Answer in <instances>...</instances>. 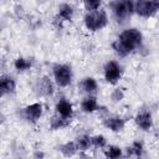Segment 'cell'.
<instances>
[{
    "mask_svg": "<svg viewBox=\"0 0 159 159\" xmlns=\"http://www.w3.org/2000/svg\"><path fill=\"white\" fill-rule=\"evenodd\" d=\"M78 159H93V157L87 152V153H80L78 154Z\"/></svg>",
    "mask_w": 159,
    "mask_h": 159,
    "instance_id": "28",
    "label": "cell"
},
{
    "mask_svg": "<svg viewBox=\"0 0 159 159\" xmlns=\"http://www.w3.org/2000/svg\"><path fill=\"white\" fill-rule=\"evenodd\" d=\"M103 2L101 0H84L82 1V7L84 12H91V11H97L102 9Z\"/></svg>",
    "mask_w": 159,
    "mask_h": 159,
    "instance_id": "23",
    "label": "cell"
},
{
    "mask_svg": "<svg viewBox=\"0 0 159 159\" xmlns=\"http://www.w3.org/2000/svg\"><path fill=\"white\" fill-rule=\"evenodd\" d=\"M75 12H76V9L71 2H60L56 7L55 17L62 24L71 22L75 17Z\"/></svg>",
    "mask_w": 159,
    "mask_h": 159,
    "instance_id": "13",
    "label": "cell"
},
{
    "mask_svg": "<svg viewBox=\"0 0 159 159\" xmlns=\"http://www.w3.org/2000/svg\"><path fill=\"white\" fill-rule=\"evenodd\" d=\"M51 73H52V80L58 88H68L73 82L75 73L70 63H62V62L53 63L51 67Z\"/></svg>",
    "mask_w": 159,
    "mask_h": 159,
    "instance_id": "4",
    "label": "cell"
},
{
    "mask_svg": "<svg viewBox=\"0 0 159 159\" xmlns=\"http://www.w3.org/2000/svg\"><path fill=\"white\" fill-rule=\"evenodd\" d=\"M83 27L88 32H98L106 29L109 24V15L106 9H99L97 11L84 12L82 16Z\"/></svg>",
    "mask_w": 159,
    "mask_h": 159,
    "instance_id": "3",
    "label": "cell"
},
{
    "mask_svg": "<svg viewBox=\"0 0 159 159\" xmlns=\"http://www.w3.org/2000/svg\"><path fill=\"white\" fill-rule=\"evenodd\" d=\"M97 96H84L80 102V109L84 114H93L99 108Z\"/></svg>",
    "mask_w": 159,
    "mask_h": 159,
    "instance_id": "16",
    "label": "cell"
},
{
    "mask_svg": "<svg viewBox=\"0 0 159 159\" xmlns=\"http://www.w3.org/2000/svg\"><path fill=\"white\" fill-rule=\"evenodd\" d=\"M102 72H103V80L108 84L117 86L119 83V81L122 80V77H123L124 70H123V66L118 61H116V60H108L103 65Z\"/></svg>",
    "mask_w": 159,
    "mask_h": 159,
    "instance_id": "6",
    "label": "cell"
},
{
    "mask_svg": "<svg viewBox=\"0 0 159 159\" xmlns=\"http://www.w3.org/2000/svg\"><path fill=\"white\" fill-rule=\"evenodd\" d=\"M34 159H45V153L42 150H35L32 154Z\"/></svg>",
    "mask_w": 159,
    "mask_h": 159,
    "instance_id": "27",
    "label": "cell"
},
{
    "mask_svg": "<svg viewBox=\"0 0 159 159\" xmlns=\"http://www.w3.org/2000/svg\"><path fill=\"white\" fill-rule=\"evenodd\" d=\"M107 5L111 10L112 19L120 26L125 25L134 14V1L132 0H116L109 1Z\"/></svg>",
    "mask_w": 159,
    "mask_h": 159,
    "instance_id": "2",
    "label": "cell"
},
{
    "mask_svg": "<svg viewBox=\"0 0 159 159\" xmlns=\"http://www.w3.org/2000/svg\"><path fill=\"white\" fill-rule=\"evenodd\" d=\"M142 45H144L143 32L137 27H125L118 34L117 39L112 41L111 47L118 57L124 58L137 52Z\"/></svg>",
    "mask_w": 159,
    "mask_h": 159,
    "instance_id": "1",
    "label": "cell"
},
{
    "mask_svg": "<svg viewBox=\"0 0 159 159\" xmlns=\"http://www.w3.org/2000/svg\"><path fill=\"white\" fill-rule=\"evenodd\" d=\"M73 140H75L80 153H87L92 148V135H89L88 133L82 132V133L76 134Z\"/></svg>",
    "mask_w": 159,
    "mask_h": 159,
    "instance_id": "18",
    "label": "cell"
},
{
    "mask_svg": "<svg viewBox=\"0 0 159 159\" xmlns=\"http://www.w3.org/2000/svg\"><path fill=\"white\" fill-rule=\"evenodd\" d=\"M107 147H108V140H107L106 135H103V134L92 135V148L98 149V150H103Z\"/></svg>",
    "mask_w": 159,
    "mask_h": 159,
    "instance_id": "22",
    "label": "cell"
},
{
    "mask_svg": "<svg viewBox=\"0 0 159 159\" xmlns=\"http://www.w3.org/2000/svg\"><path fill=\"white\" fill-rule=\"evenodd\" d=\"M133 120H134L135 127L140 132H149L153 129L154 119H153V114L149 109H139L135 113Z\"/></svg>",
    "mask_w": 159,
    "mask_h": 159,
    "instance_id": "9",
    "label": "cell"
},
{
    "mask_svg": "<svg viewBox=\"0 0 159 159\" xmlns=\"http://www.w3.org/2000/svg\"><path fill=\"white\" fill-rule=\"evenodd\" d=\"M104 159H124V150L119 145L108 144L106 149H103Z\"/></svg>",
    "mask_w": 159,
    "mask_h": 159,
    "instance_id": "21",
    "label": "cell"
},
{
    "mask_svg": "<svg viewBox=\"0 0 159 159\" xmlns=\"http://www.w3.org/2000/svg\"><path fill=\"white\" fill-rule=\"evenodd\" d=\"M98 88V81L93 76H86L78 82V91L84 96H96Z\"/></svg>",
    "mask_w": 159,
    "mask_h": 159,
    "instance_id": "14",
    "label": "cell"
},
{
    "mask_svg": "<svg viewBox=\"0 0 159 159\" xmlns=\"http://www.w3.org/2000/svg\"><path fill=\"white\" fill-rule=\"evenodd\" d=\"M127 120L128 119L120 114H111L107 119L102 122V124L106 129H108L112 133H122L125 129Z\"/></svg>",
    "mask_w": 159,
    "mask_h": 159,
    "instance_id": "10",
    "label": "cell"
},
{
    "mask_svg": "<svg viewBox=\"0 0 159 159\" xmlns=\"http://www.w3.org/2000/svg\"><path fill=\"white\" fill-rule=\"evenodd\" d=\"M96 114H97V118H98L101 122H103L104 119H107V118L111 116V112H109V108H108L107 106H99V108H98V111L96 112Z\"/></svg>",
    "mask_w": 159,
    "mask_h": 159,
    "instance_id": "25",
    "label": "cell"
},
{
    "mask_svg": "<svg viewBox=\"0 0 159 159\" xmlns=\"http://www.w3.org/2000/svg\"><path fill=\"white\" fill-rule=\"evenodd\" d=\"M12 10H14V15H15L17 19H24V17L26 16L25 7H24L21 4H16V5H14Z\"/></svg>",
    "mask_w": 159,
    "mask_h": 159,
    "instance_id": "26",
    "label": "cell"
},
{
    "mask_svg": "<svg viewBox=\"0 0 159 159\" xmlns=\"http://www.w3.org/2000/svg\"><path fill=\"white\" fill-rule=\"evenodd\" d=\"M57 150L60 152V154L63 157V158H73L76 157L77 154H80L78 152V148L75 143V140H67L65 143H61L58 147H57Z\"/></svg>",
    "mask_w": 159,
    "mask_h": 159,
    "instance_id": "20",
    "label": "cell"
},
{
    "mask_svg": "<svg viewBox=\"0 0 159 159\" xmlns=\"http://www.w3.org/2000/svg\"><path fill=\"white\" fill-rule=\"evenodd\" d=\"M71 122L72 120L66 119V118H63V117H61L53 112V114L48 119V128H50V130H53V132L62 130V129L68 128L71 125Z\"/></svg>",
    "mask_w": 159,
    "mask_h": 159,
    "instance_id": "19",
    "label": "cell"
},
{
    "mask_svg": "<svg viewBox=\"0 0 159 159\" xmlns=\"http://www.w3.org/2000/svg\"><path fill=\"white\" fill-rule=\"evenodd\" d=\"M12 67L17 73H25L29 72L34 67V60L31 57L25 56H17L12 61Z\"/></svg>",
    "mask_w": 159,
    "mask_h": 159,
    "instance_id": "17",
    "label": "cell"
},
{
    "mask_svg": "<svg viewBox=\"0 0 159 159\" xmlns=\"http://www.w3.org/2000/svg\"><path fill=\"white\" fill-rule=\"evenodd\" d=\"M56 83L48 75H42L35 80L32 91L39 98H50L56 92Z\"/></svg>",
    "mask_w": 159,
    "mask_h": 159,
    "instance_id": "5",
    "label": "cell"
},
{
    "mask_svg": "<svg viewBox=\"0 0 159 159\" xmlns=\"http://www.w3.org/2000/svg\"><path fill=\"white\" fill-rule=\"evenodd\" d=\"M159 12V0H138L134 1V14L142 19L154 17Z\"/></svg>",
    "mask_w": 159,
    "mask_h": 159,
    "instance_id": "7",
    "label": "cell"
},
{
    "mask_svg": "<svg viewBox=\"0 0 159 159\" xmlns=\"http://www.w3.org/2000/svg\"><path fill=\"white\" fill-rule=\"evenodd\" d=\"M17 91L16 78L10 73H1L0 76V93L1 97L12 96Z\"/></svg>",
    "mask_w": 159,
    "mask_h": 159,
    "instance_id": "12",
    "label": "cell"
},
{
    "mask_svg": "<svg viewBox=\"0 0 159 159\" xmlns=\"http://www.w3.org/2000/svg\"><path fill=\"white\" fill-rule=\"evenodd\" d=\"M55 113L66 118V119H70L72 120L73 117H75V107H73V103L65 98V97H60L56 103H55Z\"/></svg>",
    "mask_w": 159,
    "mask_h": 159,
    "instance_id": "11",
    "label": "cell"
},
{
    "mask_svg": "<svg viewBox=\"0 0 159 159\" xmlns=\"http://www.w3.org/2000/svg\"><path fill=\"white\" fill-rule=\"evenodd\" d=\"M43 111H45L43 103L37 101V102H32L30 104H26L24 108H21V116L29 124L35 125L42 118Z\"/></svg>",
    "mask_w": 159,
    "mask_h": 159,
    "instance_id": "8",
    "label": "cell"
},
{
    "mask_svg": "<svg viewBox=\"0 0 159 159\" xmlns=\"http://www.w3.org/2000/svg\"><path fill=\"white\" fill-rule=\"evenodd\" d=\"M145 155V148L144 143L139 139L133 140L130 145L127 147V150L124 152V159H144Z\"/></svg>",
    "mask_w": 159,
    "mask_h": 159,
    "instance_id": "15",
    "label": "cell"
},
{
    "mask_svg": "<svg viewBox=\"0 0 159 159\" xmlns=\"http://www.w3.org/2000/svg\"><path fill=\"white\" fill-rule=\"evenodd\" d=\"M124 97H125V92L124 88L122 87H114L109 93V99L112 103H119L124 99Z\"/></svg>",
    "mask_w": 159,
    "mask_h": 159,
    "instance_id": "24",
    "label": "cell"
}]
</instances>
